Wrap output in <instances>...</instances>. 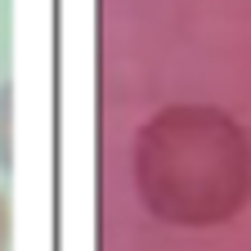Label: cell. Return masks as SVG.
Instances as JSON below:
<instances>
[{"label":"cell","mask_w":251,"mask_h":251,"mask_svg":"<svg viewBox=\"0 0 251 251\" xmlns=\"http://www.w3.org/2000/svg\"><path fill=\"white\" fill-rule=\"evenodd\" d=\"M9 247V202H5V193H0V251Z\"/></svg>","instance_id":"obj_3"},{"label":"cell","mask_w":251,"mask_h":251,"mask_svg":"<svg viewBox=\"0 0 251 251\" xmlns=\"http://www.w3.org/2000/svg\"><path fill=\"white\" fill-rule=\"evenodd\" d=\"M135 188L162 225H225L251 202V139L215 103H171L135 135Z\"/></svg>","instance_id":"obj_1"},{"label":"cell","mask_w":251,"mask_h":251,"mask_svg":"<svg viewBox=\"0 0 251 251\" xmlns=\"http://www.w3.org/2000/svg\"><path fill=\"white\" fill-rule=\"evenodd\" d=\"M9 121H14V90H9V85H0V171H9V166H14Z\"/></svg>","instance_id":"obj_2"}]
</instances>
